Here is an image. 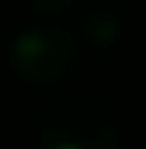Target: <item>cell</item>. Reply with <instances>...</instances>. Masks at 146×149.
Instances as JSON below:
<instances>
[{"label": "cell", "mask_w": 146, "mask_h": 149, "mask_svg": "<svg viewBox=\"0 0 146 149\" xmlns=\"http://www.w3.org/2000/svg\"><path fill=\"white\" fill-rule=\"evenodd\" d=\"M38 149H117L115 120L89 98H54L38 118Z\"/></svg>", "instance_id": "cell-1"}, {"label": "cell", "mask_w": 146, "mask_h": 149, "mask_svg": "<svg viewBox=\"0 0 146 149\" xmlns=\"http://www.w3.org/2000/svg\"><path fill=\"white\" fill-rule=\"evenodd\" d=\"M73 60H76V48L70 35L57 29H32L19 35L13 48L16 70L32 83H54L60 76H67Z\"/></svg>", "instance_id": "cell-2"}, {"label": "cell", "mask_w": 146, "mask_h": 149, "mask_svg": "<svg viewBox=\"0 0 146 149\" xmlns=\"http://www.w3.org/2000/svg\"><path fill=\"white\" fill-rule=\"evenodd\" d=\"M38 10H57V6H64L67 0H32Z\"/></svg>", "instance_id": "cell-3"}]
</instances>
